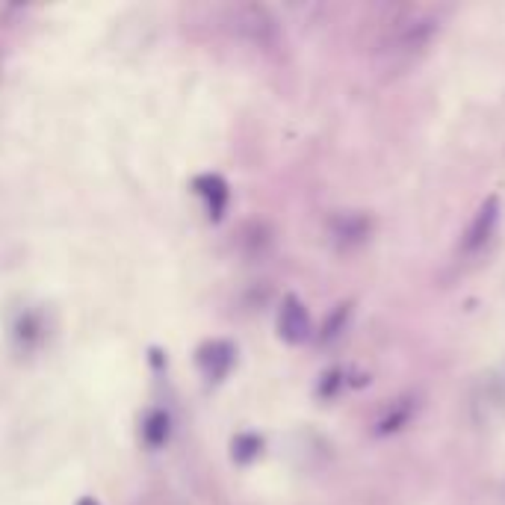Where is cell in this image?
I'll return each instance as SVG.
<instances>
[{
    "instance_id": "cell-5",
    "label": "cell",
    "mask_w": 505,
    "mask_h": 505,
    "mask_svg": "<svg viewBox=\"0 0 505 505\" xmlns=\"http://www.w3.org/2000/svg\"><path fill=\"white\" fill-rule=\"evenodd\" d=\"M196 192L207 204V210L213 219H222V213L227 207V184L219 175H198L196 177Z\"/></svg>"
},
{
    "instance_id": "cell-8",
    "label": "cell",
    "mask_w": 505,
    "mask_h": 505,
    "mask_svg": "<svg viewBox=\"0 0 505 505\" xmlns=\"http://www.w3.org/2000/svg\"><path fill=\"white\" fill-rule=\"evenodd\" d=\"M408 414H411V408L408 405H402L399 411H393V414H388V419H381V431H393V429H399L405 419H408Z\"/></svg>"
},
{
    "instance_id": "cell-1",
    "label": "cell",
    "mask_w": 505,
    "mask_h": 505,
    "mask_svg": "<svg viewBox=\"0 0 505 505\" xmlns=\"http://www.w3.org/2000/svg\"><path fill=\"white\" fill-rule=\"evenodd\" d=\"M225 24L239 39H248L255 45H267L275 39V21L263 6H231Z\"/></svg>"
},
{
    "instance_id": "cell-2",
    "label": "cell",
    "mask_w": 505,
    "mask_h": 505,
    "mask_svg": "<svg viewBox=\"0 0 505 505\" xmlns=\"http://www.w3.org/2000/svg\"><path fill=\"white\" fill-rule=\"evenodd\" d=\"M234 360H237V348L231 343H225V340L204 343L198 348V367L210 381H222L227 372H231Z\"/></svg>"
},
{
    "instance_id": "cell-9",
    "label": "cell",
    "mask_w": 505,
    "mask_h": 505,
    "mask_svg": "<svg viewBox=\"0 0 505 505\" xmlns=\"http://www.w3.org/2000/svg\"><path fill=\"white\" fill-rule=\"evenodd\" d=\"M77 505H98V502H95V500H92V497H86V500H80V502H77Z\"/></svg>"
},
{
    "instance_id": "cell-4",
    "label": "cell",
    "mask_w": 505,
    "mask_h": 505,
    "mask_svg": "<svg viewBox=\"0 0 505 505\" xmlns=\"http://www.w3.org/2000/svg\"><path fill=\"white\" fill-rule=\"evenodd\" d=\"M278 331H281V337L287 343H302L310 337V317H308V310L298 298L290 296L284 302L281 314H278Z\"/></svg>"
},
{
    "instance_id": "cell-6",
    "label": "cell",
    "mask_w": 505,
    "mask_h": 505,
    "mask_svg": "<svg viewBox=\"0 0 505 505\" xmlns=\"http://www.w3.org/2000/svg\"><path fill=\"white\" fill-rule=\"evenodd\" d=\"M168 435H172V419H168V414L148 411V417L142 419V440H146L151 449H160L168 443Z\"/></svg>"
},
{
    "instance_id": "cell-3",
    "label": "cell",
    "mask_w": 505,
    "mask_h": 505,
    "mask_svg": "<svg viewBox=\"0 0 505 505\" xmlns=\"http://www.w3.org/2000/svg\"><path fill=\"white\" fill-rule=\"evenodd\" d=\"M497 219H500V201H497V196H490V198H485V204H482V207H479V213L473 216L470 227H467L464 248H467V251L482 248V246L488 243V239H490V234H494Z\"/></svg>"
},
{
    "instance_id": "cell-7",
    "label": "cell",
    "mask_w": 505,
    "mask_h": 505,
    "mask_svg": "<svg viewBox=\"0 0 505 505\" xmlns=\"http://www.w3.org/2000/svg\"><path fill=\"white\" fill-rule=\"evenodd\" d=\"M260 449V440L255 435H243V438H237L234 440V459L237 461H248V459H255Z\"/></svg>"
}]
</instances>
